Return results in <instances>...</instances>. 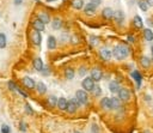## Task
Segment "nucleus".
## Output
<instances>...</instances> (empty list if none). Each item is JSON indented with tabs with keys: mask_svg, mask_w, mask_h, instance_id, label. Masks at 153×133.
<instances>
[{
	"mask_svg": "<svg viewBox=\"0 0 153 133\" xmlns=\"http://www.w3.org/2000/svg\"><path fill=\"white\" fill-rule=\"evenodd\" d=\"M23 84H24L25 88H28V89H34L36 86L34 79L30 78V77H24L23 78Z\"/></svg>",
	"mask_w": 153,
	"mask_h": 133,
	"instance_id": "9",
	"label": "nucleus"
},
{
	"mask_svg": "<svg viewBox=\"0 0 153 133\" xmlns=\"http://www.w3.org/2000/svg\"><path fill=\"white\" fill-rule=\"evenodd\" d=\"M92 131H94V133H98V128H97V126H96V125L92 126Z\"/></svg>",
	"mask_w": 153,
	"mask_h": 133,
	"instance_id": "39",
	"label": "nucleus"
},
{
	"mask_svg": "<svg viewBox=\"0 0 153 133\" xmlns=\"http://www.w3.org/2000/svg\"><path fill=\"white\" fill-rule=\"evenodd\" d=\"M151 52H152V56H153V46H152V48H151Z\"/></svg>",
	"mask_w": 153,
	"mask_h": 133,
	"instance_id": "44",
	"label": "nucleus"
},
{
	"mask_svg": "<svg viewBox=\"0 0 153 133\" xmlns=\"http://www.w3.org/2000/svg\"><path fill=\"white\" fill-rule=\"evenodd\" d=\"M114 15H115V12L112 11L110 7H105L102 12V16L105 18V19H111V18H114Z\"/></svg>",
	"mask_w": 153,
	"mask_h": 133,
	"instance_id": "14",
	"label": "nucleus"
},
{
	"mask_svg": "<svg viewBox=\"0 0 153 133\" xmlns=\"http://www.w3.org/2000/svg\"><path fill=\"white\" fill-rule=\"evenodd\" d=\"M99 55H101V58L103 59V60L108 61L112 56V52L110 49H108V48H102L101 50H99Z\"/></svg>",
	"mask_w": 153,
	"mask_h": 133,
	"instance_id": "6",
	"label": "nucleus"
},
{
	"mask_svg": "<svg viewBox=\"0 0 153 133\" xmlns=\"http://www.w3.org/2000/svg\"><path fill=\"white\" fill-rule=\"evenodd\" d=\"M75 97L79 99V102L82 104H88L89 102V96H88V92L85 90H78L77 94H75Z\"/></svg>",
	"mask_w": 153,
	"mask_h": 133,
	"instance_id": "4",
	"label": "nucleus"
},
{
	"mask_svg": "<svg viewBox=\"0 0 153 133\" xmlns=\"http://www.w3.org/2000/svg\"><path fill=\"white\" fill-rule=\"evenodd\" d=\"M90 41H91V44H92V46H97V44H98V41H99V40H98L97 37H95V36H92Z\"/></svg>",
	"mask_w": 153,
	"mask_h": 133,
	"instance_id": "35",
	"label": "nucleus"
},
{
	"mask_svg": "<svg viewBox=\"0 0 153 133\" xmlns=\"http://www.w3.org/2000/svg\"><path fill=\"white\" fill-rule=\"evenodd\" d=\"M57 101H59V99L55 96H49L48 97V103H49V105H51V107H55V105H57Z\"/></svg>",
	"mask_w": 153,
	"mask_h": 133,
	"instance_id": "29",
	"label": "nucleus"
},
{
	"mask_svg": "<svg viewBox=\"0 0 153 133\" xmlns=\"http://www.w3.org/2000/svg\"><path fill=\"white\" fill-rule=\"evenodd\" d=\"M128 54H129V49L127 46H124V44H118L114 48V50H112V55H114L117 60H123V59L128 56Z\"/></svg>",
	"mask_w": 153,
	"mask_h": 133,
	"instance_id": "1",
	"label": "nucleus"
},
{
	"mask_svg": "<svg viewBox=\"0 0 153 133\" xmlns=\"http://www.w3.org/2000/svg\"><path fill=\"white\" fill-rule=\"evenodd\" d=\"M85 75V69H80V76H84Z\"/></svg>",
	"mask_w": 153,
	"mask_h": 133,
	"instance_id": "42",
	"label": "nucleus"
},
{
	"mask_svg": "<svg viewBox=\"0 0 153 133\" xmlns=\"http://www.w3.org/2000/svg\"><path fill=\"white\" fill-rule=\"evenodd\" d=\"M148 6H150V4L146 1V0H139V7H140L142 11H147Z\"/></svg>",
	"mask_w": 153,
	"mask_h": 133,
	"instance_id": "26",
	"label": "nucleus"
},
{
	"mask_svg": "<svg viewBox=\"0 0 153 133\" xmlns=\"http://www.w3.org/2000/svg\"><path fill=\"white\" fill-rule=\"evenodd\" d=\"M22 1H23V0H15V4L16 5H19V4H22Z\"/></svg>",
	"mask_w": 153,
	"mask_h": 133,
	"instance_id": "41",
	"label": "nucleus"
},
{
	"mask_svg": "<svg viewBox=\"0 0 153 133\" xmlns=\"http://www.w3.org/2000/svg\"><path fill=\"white\" fill-rule=\"evenodd\" d=\"M36 90H37V92L38 94H45V91H47V86H45V84L44 83H42V82H38L37 84H36Z\"/></svg>",
	"mask_w": 153,
	"mask_h": 133,
	"instance_id": "17",
	"label": "nucleus"
},
{
	"mask_svg": "<svg viewBox=\"0 0 153 133\" xmlns=\"http://www.w3.org/2000/svg\"><path fill=\"white\" fill-rule=\"evenodd\" d=\"M72 6L77 10H80L84 6V1L83 0H72Z\"/></svg>",
	"mask_w": 153,
	"mask_h": 133,
	"instance_id": "24",
	"label": "nucleus"
},
{
	"mask_svg": "<svg viewBox=\"0 0 153 133\" xmlns=\"http://www.w3.org/2000/svg\"><path fill=\"white\" fill-rule=\"evenodd\" d=\"M82 85H83V89L85 91H92L94 88H95V81L91 77H86L83 81Z\"/></svg>",
	"mask_w": 153,
	"mask_h": 133,
	"instance_id": "3",
	"label": "nucleus"
},
{
	"mask_svg": "<svg viewBox=\"0 0 153 133\" xmlns=\"http://www.w3.org/2000/svg\"><path fill=\"white\" fill-rule=\"evenodd\" d=\"M1 133H10V127L7 125H3L1 126Z\"/></svg>",
	"mask_w": 153,
	"mask_h": 133,
	"instance_id": "34",
	"label": "nucleus"
},
{
	"mask_svg": "<svg viewBox=\"0 0 153 133\" xmlns=\"http://www.w3.org/2000/svg\"><path fill=\"white\" fill-rule=\"evenodd\" d=\"M21 130H22L23 132H25V131H26V128H25V125H24L23 122H21Z\"/></svg>",
	"mask_w": 153,
	"mask_h": 133,
	"instance_id": "40",
	"label": "nucleus"
},
{
	"mask_svg": "<svg viewBox=\"0 0 153 133\" xmlns=\"http://www.w3.org/2000/svg\"><path fill=\"white\" fill-rule=\"evenodd\" d=\"M92 92H94V95H95V96H99V95L102 94V89H101V86L95 85V88H94V90H92Z\"/></svg>",
	"mask_w": 153,
	"mask_h": 133,
	"instance_id": "32",
	"label": "nucleus"
},
{
	"mask_svg": "<svg viewBox=\"0 0 153 133\" xmlns=\"http://www.w3.org/2000/svg\"><path fill=\"white\" fill-rule=\"evenodd\" d=\"M25 112L28 113V114H30V115H32V114H34V110H32V108L30 107L29 104H25Z\"/></svg>",
	"mask_w": 153,
	"mask_h": 133,
	"instance_id": "33",
	"label": "nucleus"
},
{
	"mask_svg": "<svg viewBox=\"0 0 153 133\" xmlns=\"http://www.w3.org/2000/svg\"><path fill=\"white\" fill-rule=\"evenodd\" d=\"M118 98L121 99V101H123V102L129 101V98H130V92H129V90H128V89H124V88L120 89V91H118Z\"/></svg>",
	"mask_w": 153,
	"mask_h": 133,
	"instance_id": "5",
	"label": "nucleus"
},
{
	"mask_svg": "<svg viewBox=\"0 0 153 133\" xmlns=\"http://www.w3.org/2000/svg\"><path fill=\"white\" fill-rule=\"evenodd\" d=\"M61 25H62V22L60 21V19H54L53 21V29H55V30H57V29H60L61 28Z\"/></svg>",
	"mask_w": 153,
	"mask_h": 133,
	"instance_id": "30",
	"label": "nucleus"
},
{
	"mask_svg": "<svg viewBox=\"0 0 153 133\" xmlns=\"http://www.w3.org/2000/svg\"><path fill=\"white\" fill-rule=\"evenodd\" d=\"M47 46L49 49H55L56 48V40L54 36H49L48 41H47Z\"/></svg>",
	"mask_w": 153,
	"mask_h": 133,
	"instance_id": "18",
	"label": "nucleus"
},
{
	"mask_svg": "<svg viewBox=\"0 0 153 133\" xmlns=\"http://www.w3.org/2000/svg\"><path fill=\"white\" fill-rule=\"evenodd\" d=\"M84 12H85V15H88V16H94L96 12V6L90 3L84 7Z\"/></svg>",
	"mask_w": 153,
	"mask_h": 133,
	"instance_id": "11",
	"label": "nucleus"
},
{
	"mask_svg": "<svg viewBox=\"0 0 153 133\" xmlns=\"http://www.w3.org/2000/svg\"><path fill=\"white\" fill-rule=\"evenodd\" d=\"M90 3H91L92 5H95L96 7H97V6H99V5H101V0H91Z\"/></svg>",
	"mask_w": 153,
	"mask_h": 133,
	"instance_id": "37",
	"label": "nucleus"
},
{
	"mask_svg": "<svg viewBox=\"0 0 153 133\" xmlns=\"http://www.w3.org/2000/svg\"><path fill=\"white\" fill-rule=\"evenodd\" d=\"M133 23H134L135 28H138V29L142 28V25H144V23H142V19H141V17H139V16H135V17H134V19H133Z\"/></svg>",
	"mask_w": 153,
	"mask_h": 133,
	"instance_id": "23",
	"label": "nucleus"
},
{
	"mask_svg": "<svg viewBox=\"0 0 153 133\" xmlns=\"http://www.w3.org/2000/svg\"><path fill=\"white\" fill-rule=\"evenodd\" d=\"M6 47V36L5 34H0V48Z\"/></svg>",
	"mask_w": 153,
	"mask_h": 133,
	"instance_id": "31",
	"label": "nucleus"
},
{
	"mask_svg": "<svg viewBox=\"0 0 153 133\" xmlns=\"http://www.w3.org/2000/svg\"><path fill=\"white\" fill-rule=\"evenodd\" d=\"M67 105H68L67 99L63 98V97H60L59 98V101H57V108L60 110H67Z\"/></svg>",
	"mask_w": 153,
	"mask_h": 133,
	"instance_id": "12",
	"label": "nucleus"
},
{
	"mask_svg": "<svg viewBox=\"0 0 153 133\" xmlns=\"http://www.w3.org/2000/svg\"><path fill=\"white\" fill-rule=\"evenodd\" d=\"M148 4H150V6H153V0H146Z\"/></svg>",
	"mask_w": 153,
	"mask_h": 133,
	"instance_id": "43",
	"label": "nucleus"
},
{
	"mask_svg": "<svg viewBox=\"0 0 153 133\" xmlns=\"http://www.w3.org/2000/svg\"><path fill=\"white\" fill-rule=\"evenodd\" d=\"M32 26H34V29L36 31H43L44 30V23L41 21V19H36V21H34V23H32Z\"/></svg>",
	"mask_w": 153,
	"mask_h": 133,
	"instance_id": "13",
	"label": "nucleus"
},
{
	"mask_svg": "<svg viewBox=\"0 0 153 133\" xmlns=\"http://www.w3.org/2000/svg\"><path fill=\"white\" fill-rule=\"evenodd\" d=\"M38 19H41V21H42L44 24L49 23V21H50V18H49V16L47 15V13H41V15L38 16Z\"/></svg>",
	"mask_w": 153,
	"mask_h": 133,
	"instance_id": "28",
	"label": "nucleus"
},
{
	"mask_svg": "<svg viewBox=\"0 0 153 133\" xmlns=\"http://www.w3.org/2000/svg\"><path fill=\"white\" fill-rule=\"evenodd\" d=\"M140 62H141V65H142V67H145V69H148L150 66H151V60H150L147 56H142L141 60H140Z\"/></svg>",
	"mask_w": 153,
	"mask_h": 133,
	"instance_id": "25",
	"label": "nucleus"
},
{
	"mask_svg": "<svg viewBox=\"0 0 153 133\" xmlns=\"http://www.w3.org/2000/svg\"><path fill=\"white\" fill-rule=\"evenodd\" d=\"M114 18H115V21H116L117 23H122L123 19H124L123 12H122V11H116L115 15H114Z\"/></svg>",
	"mask_w": 153,
	"mask_h": 133,
	"instance_id": "21",
	"label": "nucleus"
},
{
	"mask_svg": "<svg viewBox=\"0 0 153 133\" xmlns=\"http://www.w3.org/2000/svg\"><path fill=\"white\" fill-rule=\"evenodd\" d=\"M82 103L79 102V99L75 97V98H72L71 101H68V105H67V112L73 114V113H75V110L80 107Z\"/></svg>",
	"mask_w": 153,
	"mask_h": 133,
	"instance_id": "2",
	"label": "nucleus"
},
{
	"mask_svg": "<svg viewBox=\"0 0 153 133\" xmlns=\"http://www.w3.org/2000/svg\"><path fill=\"white\" fill-rule=\"evenodd\" d=\"M9 88H10L11 90H16V91H17V89H18L17 86H16V84L13 83V82H9Z\"/></svg>",
	"mask_w": 153,
	"mask_h": 133,
	"instance_id": "36",
	"label": "nucleus"
},
{
	"mask_svg": "<svg viewBox=\"0 0 153 133\" xmlns=\"http://www.w3.org/2000/svg\"><path fill=\"white\" fill-rule=\"evenodd\" d=\"M111 107L112 109H118L121 108V99L116 98V97H112L111 98Z\"/></svg>",
	"mask_w": 153,
	"mask_h": 133,
	"instance_id": "20",
	"label": "nucleus"
},
{
	"mask_svg": "<svg viewBox=\"0 0 153 133\" xmlns=\"http://www.w3.org/2000/svg\"><path fill=\"white\" fill-rule=\"evenodd\" d=\"M102 77H103V73H102V71L101 70H98V69H94L91 71V78L94 79L95 82H99L102 79Z\"/></svg>",
	"mask_w": 153,
	"mask_h": 133,
	"instance_id": "8",
	"label": "nucleus"
},
{
	"mask_svg": "<svg viewBox=\"0 0 153 133\" xmlns=\"http://www.w3.org/2000/svg\"><path fill=\"white\" fill-rule=\"evenodd\" d=\"M65 76H66V78H67V79H73V78H74V70H73V69H66Z\"/></svg>",
	"mask_w": 153,
	"mask_h": 133,
	"instance_id": "27",
	"label": "nucleus"
},
{
	"mask_svg": "<svg viewBox=\"0 0 153 133\" xmlns=\"http://www.w3.org/2000/svg\"><path fill=\"white\" fill-rule=\"evenodd\" d=\"M144 37L146 41H153V32L151 29H145L144 30Z\"/></svg>",
	"mask_w": 153,
	"mask_h": 133,
	"instance_id": "22",
	"label": "nucleus"
},
{
	"mask_svg": "<svg viewBox=\"0 0 153 133\" xmlns=\"http://www.w3.org/2000/svg\"><path fill=\"white\" fill-rule=\"evenodd\" d=\"M31 41H32V43H34L35 46H39L41 44V42H42V35L39 34V31H34L31 34Z\"/></svg>",
	"mask_w": 153,
	"mask_h": 133,
	"instance_id": "7",
	"label": "nucleus"
},
{
	"mask_svg": "<svg viewBox=\"0 0 153 133\" xmlns=\"http://www.w3.org/2000/svg\"><path fill=\"white\" fill-rule=\"evenodd\" d=\"M74 133H80V132H78V131H75V132H74Z\"/></svg>",
	"mask_w": 153,
	"mask_h": 133,
	"instance_id": "45",
	"label": "nucleus"
},
{
	"mask_svg": "<svg viewBox=\"0 0 153 133\" xmlns=\"http://www.w3.org/2000/svg\"><path fill=\"white\" fill-rule=\"evenodd\" d=\"M120 89H121V88H120V85H118L117 82H111L109 84V90L112 92V94H118Z\"/></svg>",
	"mask_w": 153,
	"mask_h": 133,
	"instance_id": "16",
	"label": "nucleus"
},
{
	"mask_svg": "<svg viewBox=\"0 0 153 133\" xmlns=\"http://www.w3.org/2000/svg\"><path fill=\"white\" fill-rule=\"evenodd\" d=\"M34 69L36 71H42L43 70V62H42V60L39 58H36L34 60Z\"/></svg>",
	"mask_w": 153,
	"mask_h": 133,
	"instance_id": "19",
	"label": "nucleus"
},
{
	"mask_svg": "<svg viewBox=\"0 0 153 133\" xmlns=\"http://www.w3.org/2000/svg\"><path fill=\"white\" fill-rule=\"evenodd\" d=\"M17 91H18V92H19V94H21V95H22L23 97H26V96H28V95H26V94H25V92H24L23 90H21V89H19V88L17 89Z\"/></svg>",
	"mask_w": 153,
	"mask_h": 133,
	"instance_id": "38",
	"label": "nucleus"
},
{
	"mask_svg": "<svg viewBox=\"0 0 153 133\" xmlns=\"http://www.w3.org/2000/svg\"><path fill=\"white\" fill-rule=\"evenodd\" d=\"M132 77L135 79V82H136V86H138V89L141 86V81H142V77H141V75L139 73L138 71H134L132 73Z\"/></svg>",
	"mask_w": 153,
	"mask_h": 133,
	"instance_id": "15",
	"label": "nucleus"
},
{
	"mask_svg": "<svg viewBox=\"0 0 153 133\" xmlns=\"http://www.w3.org/2000/svg\"><path fill=\"white\" fill-rule=\"evenodd\" d=\"M101 105H102V108L105 109V110H110V109H112V107H111V98H109V97H104V98H102Z\"/></svg>",
	"mask_w": 153,
	"mask_h": 133,
	"instance_id": "10",
	"label": "nucleus"
}]
</instances>
